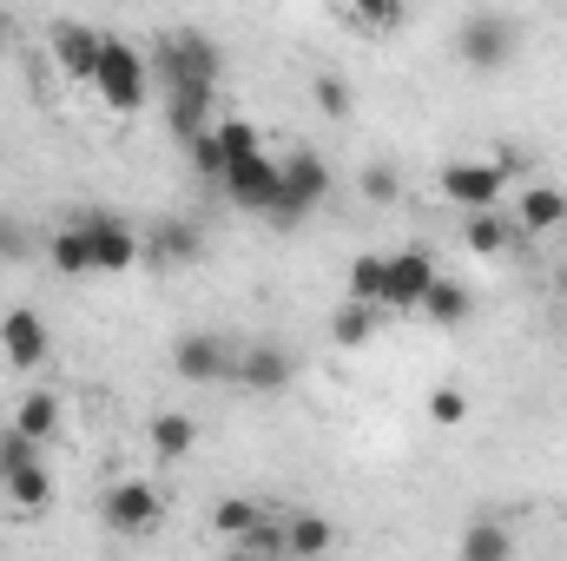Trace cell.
Masks as SVG:
<instances>
[{"instance_id":"1","label":"cell","mask_w":567,"mask_h":561,"mask_svg":"<svg viewBox=\"0 0 567 561\" xmlns=\"http://www.w3.org/2000/svg\"><path fill=\"white\" fill-rule=\"evenodd\" d=\"M145 67H152V80H158L165 93H218V47H212L198 27L158 33L152 53H145Z\"/></svg>"},{"instance_id":"2","label":"cell","mask_w":567,"mask_h":561,"mask_svg":"<svg viewBox=\"0 0 567 561\" xmlns=\"http://www.w3.org/2000/svg\"><path fill=\"white\" fill-rule=\"evenodd\" d=\"M93 100L120 120H133L145 100H152V67H145V47L106 33V53H100V73H93Z\"/></svg>"},{"instance_id":"3","label":"cell","mask_w":567,"mask_h":561,"mask_svg":"<svg viewBox=\"0 0 567 561\" xmlns=\"http://www.w3.org/2000/svg\"><path fill=\"white\" fill-rule=\"evenodd\" d=\"M508 172H515V159L508 152H495V159H449L442 165V198L455 205V212H495L502 205V192H508Z\"/></svg>"},{"instance_id":"4","label":"cell","mask_w":567,"mask_h":561,"mask_svg":"<svg viewBox=\"0 0 567 561\" xmlns=\"http://www.w3.org/2000/svg\"><path fill=\"white\" fill-rule=\"evenodd\" d=\"M0 502H7L13 516H40V509L53 502V476H47L40 449L20 442L13 429L0 436Z\"/></svg>"},{"instance_id":"5","label":"cell","mask_w":567,"mask_h":561,"mask_svg":"<svg viewBox=\"0 0 567 561\" xmlns=\"http://www.w3.org/2000/svg\"><path fill=\"white\" fill-rule=\"evenodd\" d=\"M515 40H522L515 13H495V7H475V13L455 27V53H462V67H475V73H502V67L515 60Z\"/></svg>"},{"instance_id":"6","label":"cell","mask_w":567,"mask_h":561,"mask_svg":"<svg viewBox=\"0 0 567 561\" xmlns=\"http://www.w3.org/2000/svg\"><path fill=\"white\" fill-rule=\"evenodd\" d=\"M158 516H165V496L140 482V476H126V482H113L106 496H100V529H113V536H152L158 529Z\"/></svg>"},{"instance_id":"7","label":"cell","mask_w":567,"mask_h":561,"mask_svg":"<svg viewBox=\"0 0 567 561\" xmlns=\"http://www.w3.org/2000/svg\"><path fill=\"white\" fill-rule=\"evenodd\" d=\"M47 53H53L60 80H73V86H93V73H100V53H106V33H100V27H86V20H53V27H47Z\"/></svg>"},{"instance_id":"8","label":"cell","mask_w":567,"mask_h":561,"mask_svg":"<svg viewBox=\"0 0 567 561\" xmlns=\"http://www.w3.org/2000/svg\"><path fill=\"white\" fill-rule=\"evenodd\" d=\"M225 198L238 205V212H258V218H271V205L284 198V165L271 152H258V159H238V165H225Z\"/></svg>"},{"instance_id":"9","label":"cell","mask_w":567,"mask_h":561,"mask_svg":"<svg viewBox=\"0 0 567 561\" xmlns=\"http://www.w3.org/2000/svg\"><path fill=\"white\" fill-rule=\"evenodd\" d=\"M442 278L435 272V258H429L423 245H410V252H390V278H383V317H403V310H423L429 284Z\"/></svg>"},{"instance_id":"10","label":"cell","mask_w":567,"mask_h":561,"mask_svg":"<svg viewBox=\"0 0 567 561\" xmlns=\"http://www.w3.org/2000/svg\"><path fill=\"white\" fill-rule=\"evenodd\" d=\"M231 384L251 390V397H278V390L297 384V350H284V344H251V350H238Z\"/></svg>"},{"instance_id":"11","label":"cell","mask_w":567,"mask_h":561,"mask_svg":"<svg viewBox=\"0 0 567 561\" xmlns=\"http://www.w3.org/2000/svg\"><path fill=\"white\" fill-rule=\"evenodd\" d=\"M231 364H238V350H231L218 330H185V337L172 344V370H178L185 384H218V377H231Z\"/></svg>"},{"instance_id":"12","label":"cell","mask_w":567,"mask_h":561,"mask_svg":"<svg viewBox=\"0 0 567 561\" xmlns=\"http://www.w3.org/2000/svg\"><path fill=\"white\" fill-rule=\"evenodd\" d=\"M80 225H86V238H93V272H133V265L145 258L140 232H133L126 218H113V212H86Z\"/></svg>"},{"instance_id":"13","label":"cell","mask_w":567,"mask_h":561,"mask_svg":"<svg viewBox=\"0 0 567 561\" xmlns=\"http://www.w3.org/2000/svg\"><path fill=\"white\" fill-rule=\"evenodd\" d=\"M47 350H53V337H47V317L40 310L20 304V310L0 317V357H7V370H40Z\"/></svg>"},{"instance_id":"14","label":"cell","mask_w":567,"mask_h":561,"mask_svg":"<svg viewBox=\"0 0 567 561\" xmlns=\"http://www.w3.org/2000/svg\"><path fill=\"white\" fill-rule=\"evenodd\" d=\"M284 165V198L290 205H303V212H317L323 198H330V165H323V152H310V145H297Z\"/></svg>"},{"instance_id":"15","label":"cell","mask_w":567,"mask_h":561,"mask_svg":"<svg viewBox=\"0 0 567 561\" xmlns=\"http://www.w3.org/2000/svg\"><path fill=\"white\" fill-rule=\"evenodd\" d=\"M508 218H515V232H522V238H548V232H561V225H567V192H561V185H528V192L515 198V212H508Z\"/></svg>"},{"instance_id":"16","label":"cell","mask_w":567,"mask_h":561,"mask_svg":"<svg viewBox=\"0 0 567 561\" xmlns=\"http://www.w3.org/2000/svg\"><path fill=\"white\" fill-rule=\"evenodd\" d=\"M145 258H152V265H165V272H185V265H198V258H205V232H198L192 218H165V225L145 238Z\"/></svg>"},{"instance_id":"17","label":"cell","mask_w":567,"mask_h":561,"mask_svg":"<svg viewBox=\"0 0 567 561\" xmlns=\"http://www.w3.org/2000/svg\"><path fill=\"white\" fill-rule=\"evenodd\" d=\"M330 549H337V522L330 516H317V509L284 516V555L290 561H323Z\"/></svg>"},{"instance_id":"18","label":"cell","mask_w":567,"mask_h":561,"mask_svg":"<svg viewBox=\"0 0 567 561\" xmlns=\"http://www.w3.org/2000/svg\"><path fill=\"white\" fill-rule=\"evenodd\" d=\"M60 417H66V410H60V397H53V390H27V397L13 404V422H7V429H13L20 442H33V449H40V442H53V436H60Z\"/></svg>"},{"instance_id":"19","label":"cell","mask_w":567,"mask_h":561,"mask_svg":"<svg viewBox=\"0 0 567 561\" xmlns=\"http://www.w3.org/2000/svg\"><path fill=\"white\" fill-rule=\"evenodd\" d=\"M462 245H468L475 258H508V252L522 245V232H515L508 212H475V218H462Z\"/></svg>"},{"instance_id":"20","label":"cell","mask_w":567,"mask_h":561,"mask_svg":"<svg viewBox=\"0 0 567 561\" xmlns=\"http://www.w3.org/2000/svg\"><path fill=\"white\" fill-rule=\"evenodd\" d=\"M271 509H258L251 496H225V502H212V536L225 542V549H245V536L265 522Z\"/></svg>"},{"instance_id":"21","label":"cell","mask_w":567,"mask_h":561,"mask_svg":"<svg viewBox=\"0 0 567 561\" xmlns=\"http://www.w3.org/2000/svg\"><path fill=\"white\" fill-rule=\"evenodd\" d=\"M145 436H152V456L158 462H185L192 442H198V422L185 417V410H158V417L145 422Z\"/></svg>"},{"instance_id":"22","label":"cell","mask_w":567,"mask_h":561,"mask_svg":"<svg viewBox=\"0 0 567 561\" xmlns=\"http://www.w3.org/2000/svg\"><path fill=\"white\" fill-rule=\"evenodd\" d=\"M47 258H53V272L86 278V272H93V238H86V225H80V218H73V225H60V232H53V245H47Z\"/></svg>"},{"instance_id":"23","label":"cell","mask_w":567,"mask_h":561,"mask_svg":"<svg viewBox=\"0 0 567 561\" xmlns=\"http://www.w3.org/2000/svg\"><path fill=\"white\" fill-rule=\"evenodd\" d=\"M468 310H475L468 284H455V278H435V284H429V297H423V317H429V324L455 330V324H468Z\"/></svg>"},{"instance_id":"24","label":"cell","mask_w":567,"mask_h":561,"mask_svg":"<svg viewBox=\"0 0 567 561\" xmlns=\"http://www.w3.org/2000/svg\"><path fill=\"white\" fill-rule=\"evenodd\" d=\"M205 120H212V93H165V126L172 140H205Z\"/></svg>"},{"instance_id":"25","label":"cell","mask_w":567,"mask_h":561,"mask_svg":"<svg viewBox=\"0 0 567 561\" xmlns=\"http://www.w3.org/2000/svg\"><path fill=\"white\" fill-rule=\"evenodd\" d=\"M508 555H515V536H508L502 522H488V516H482V522H468V529H462L455 561H508Z\"/></svg>"},{"instance_id":"26","label":"cell","mask_w":567,"mask_h":561,"mask_svg":"<svg viewBox=\"0 0 567 561\" xmlns=\"http://www.w3.org/2000/svg\"><path fill=\"white\" fill-rule=\"evenodd\" d=\"M343 20L363 27V33H396V27H410V7H396V0H343Z\"/></svg>"},{"instance_id":"27","label":"cell","mask_w":567,"mask_h":561,"mask_svg":"<svg viewBox=\"0 0 567 561\" xmlns=\"http://www.w3.org/2000/svg\"><path fill=\"white\" fill-rule=\"evenodd\" d=\"M377 304H343L337 317H330V337H337V350H363L370 337H377Z\"/></svg>"},{"instance_id":"28","label":"cell","mask_w":567,"mask_h":561,"mask_svg":"<svg viewBox=\"0 0 567 561\" xmlns=\"http://www.w3.org/2000/svg\"><path fill=\"white\" fill-rule=\"evenodd\" d=\"M383 278H390V258L383 252H357L350 258V304H383Z\"/></svg>"},{"instance_id":"29","label":"cell","mask_w":567,"mask_h":561,"mask_svg":"<svg viewBox=\"0 0 567 561\" xmlns=\"http://www.w3.org/2000/svg\"><path fill=\"white\" fill-rule=\"evenodd\" d=\"M212 140H218V152H225V165H238V159H258V152H265V140H258V126H251V120H218V126H212Z\"/></svg>"},{"instance_id":"30","label":"cell","mask_w":567,"mask_h":561,"mask_svg":"<svg viewBox=\"0 0 567 561\" xmlns=\"http://www.w3.org/2000/svg\"><path fill=\"white\" fill-rule=\"evenodd\" d=\"M245 555L251 561H290L284 555V516H265V522L245 536Z\"/></svg>"},{"instance_id":"31","label":"cell","mask_w":567,"mask_h":561,"mask_svg":"<svg viewBox=\"0 0 567 561\" xmlns=\"http://www.w3.org/2000/svg\"><path fill=\"white\" fill-rule=\"evenodd\" d=\"M310 93H317V106H323L330 120H350V80H343V73H317Z\"/></svg>"},{"instance_id":"32","label":"cell","mask_w":567,"mask_h":561,"mask_svg":"<svg viewBox=\"0 0 567 561\" xmlns=\"http://www.w3.org/2000/svg\"><path fill=\"white\" fill-rule=\"evenodd\" d=\"M357 192H363L370 205H390V198L403 192V178H396V165H363V178H357Z\"/></svg>"},{"instance_id":"33","label":"cell","mask_w":567,"mask_h":561,"mask_svg":"<svg viewBox=\"0 0 567 561\" xmlns=\"http://www.w3.org/2000/svg\"><path fill=\"white\" fill-rule=\"evenodd\" d=\"M429 422L462 429V422H468V397H462V390H429Z\"/></svg>"},{"instance_id":"34","label":"cell","mask_w":567,"mask_h":561,"mask_svg":"<svg viewBox=\"0 0 567 561\" xmlns=\"http://www.w3.org/2000/svg\"><path fill=\"white\" fill-rule=\"evenodd\" d=\"M7 252H13V232H7V218H0V258H7Z\"/></svg>"},{"instance_id":"35","label":"cell","mask_w":567,"mask_h":561,"mask_svg":"<svg viewBox=\"0 0 567 561\" xmlns=\"http://www.w3.org/2000/svg\"><path fill=\"white\" fill-rule=\"evenodd\" d=\"M7 40H13V20H7V13H0V47H7Z\"/></svg>"},{"instance_id":"36","label":"cell","mask_w":567,"mask_h":561,"mask_svg":"<svg viewBox=\"0 0 567 561\" xmlns=\"http://www.w3.org/2000/svg\"><path fill=\"white\" fill-rule=\"evenodd\" d=\"M218 561H251V555H245V549H225V555H218Z\"/></svg>"}]
</instances>
